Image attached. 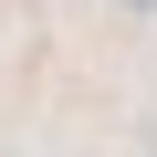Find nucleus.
Here are the masks:
<instances>
[{
    "label": "nucleus",
    "instance_id": "nucleus-2",
    "mask_svg": "<svg viewBox=\"0 0 157 157\" xmlns=\"http://www.w3.org/2000/svg\"><path fill=\"white\" fill-rule=\"evenodd\" d=\"M147 157H157V115H147Z\"/></svg>",
    "mask_w": 157,
    "mask_h": 157
},
{
    "label": "nucleus",
    "instance_id": "nucleus-1",
    "mask_svg": "<svg viewBox=\"0 0 157 157\" xmlns=\"http://www.w3.org/2000/svg\"><path fill=\"white\" fill-rule=\"evenodd\" d=\"M115 11H136V21H157V0H115Z\"/></svg>",
    "mask_w": 157,
    "mask_h": 157
}]
</instances>
